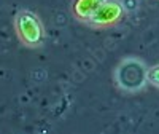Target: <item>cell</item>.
<instances>
[{
	"instance_id": "cell-1",
	"label": "cell",
	"mask_w": 159,
	"mask_h": 134,
	"mask_svg": "<svg viewBox=\"0 0 159 134\" xmlns=\"http://www.w3.org/2000/svg\"><path fill=\"white\" fill-rule=\"evenodd\" d=\"M13 27H15L16 38L19 40V43L22 46L30 48V50H37L43 46L46 40L45 26L42 19H40V16L32 10H27V8L18 10L15 18H13Z\"/></svg>"
},
{
	"instance_id": "cell-4",
	"label": "cell",
	"mask_w": 159,
	"mask_h": 134,
	"mask_svg": "<svg viewBox=\"0 0 159 134\" xmlns=\"http://www.w3.org/2000/svg\"><path fill=\"white\" fill-rule=\"evenodd\" d=\"M100 3L102 0H73L70 5V13L76 21L88 24Z\"/></svg>"
},
{
	"instance_id": "cell-5",
	"label": "cell",
	"mask_w": 159,
	"mask_h": 134,
	"mask_svg": "<svg viewBox=\"0 0 159 134\" xmlns=\"http://www.w3.org/2000/svg\"><path fill=\"white\" fill-rule=\"evenodd\" d=\"M147 83L159 89V64H154L147 69Z\"/></svg>"
},
{
	"instance_id": "cell-3",
	"label": "cell",
	"mask_w": 159,
	"mask_h": 134,
	"mask_svg": "<svg viewBox=\"0 0 159 134\" xmlns=\"http://www.w3.org/2000/svg\"><path fill=\"white\" fill-rule=\"evenodd\" d=\"M124 15L126 11L121 0H102L99 8L91 16L88 26L97 31H105L119 24L124 19Z\"/></svg>"
},
{
	"instance_id": "cell-2",
	"label": "cell",
	"mask_w": 159,
	"mask_h": 134,
	"mask_svg": "<svg viewBox=\"0 0 159 134\" xmlns=\"http://www.w3.org/2000/svg\"><path fill=\"white\" fill-rule=\"evenodd\" d=\"M137 62H139L137 58H126L118 64L115 70V82L118 88H121L126 93L139 91L147 83V67L143 64L137 67L135 72H132Z\"/></svg>"
}]
</instances>
